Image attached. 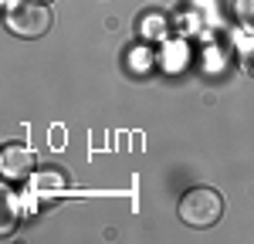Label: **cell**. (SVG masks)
<instances>
[{"instance_id": "1", "label": "cell", "mask_w": 254, "mask_h": 244, "mask_svg": "<svg viewBox=\"0 0 254 244\" xmlns=\"http://www.w3.org/2000/svg\"><path fill=\"white\" fill-rule=\"evenodd\" d=\"M176 210H180V221L187 227H214L224 217V197L210 186H193L183 193Z\"/></svg>"}, {"instance_id": "2", "label": "cell", "mask_w": 254, "mask_h": 244, "mask_svg": "<svg viewBox=\"0 0 254 244\" xmlns=\"http://www.w3.org/2000/svg\"><path fill=\"white\" fill-rule=\"evenodd\" d=\"M48 27H51V14L34 0H20L7 10V31L17 38H44Z\"/></svg>"}, {"instance_id": "3", "label": "cell", "mask_w": 254, "mask_h": 244, "mask_svg": "<svg viewBox=\"0 0 254 244\" xmlns=\"http://www.w3.org/2000/svg\"><path fill=\"white\" fill-rule=\"evenodd\" d=\"M0 170L7 180H24L34 170V149H27L24 142H7L3 156H0Z\"/></svg>"}, {"instance_id": "4", "label": "cell", "mask_w": 254, "mask_h": 244, "mask_svg": "<svg viewBox=\"0 0 254 244\" xmlns=\"http://www.w3.org/2000/svg\"><path fill=\"white\" fill-rule=\"evenodd\" d=\"M41 190H61V183H64V173H55V170H48V173H41Z\"/></svg>"}]
</instances>
